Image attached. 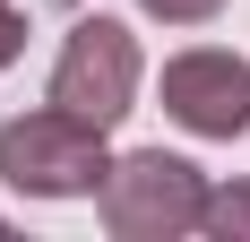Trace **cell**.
Listing matches in <instances>:
<instances>
[{
    "label": "cell",
    "mask_w": 250,
    "mask_h": 242,
    "mask_svg": "<svg viewBox=\"0 0 250 242\" xmlns=\"http://www.w3.org/2000/svg\"><path fill=\"white\" fill-rule=\"evenodd\" d=\"M207 191L216 182L190 156H173V147H129L104 173L95 217H104L112 242H181V234H207Z\"/></svg>",
    "instance_id": "obj_1"
},
{
    "label": "cell",
    "mask_w": 250,
    "mask_h": 242,
    "mask_svg": "<svg viewBox=\"0 0 250 242\" xmlns=\"http://www.w3.org/2000/svg\"><path fill=\"white\" fill-rule=\"evenodd\" d=\"M104 139L112 130L61 113V104L18 113V121H0V182L18 199H95L104 173H112V147Z\"/></svg>",
    "instance_id": "obj_2"
},
{
    "label": "cell",
    "mask_w": 250,
    "mask_h": 242,
    "mask_svg": "<svg viewBox=\"0 0 250 242\" xmlns=\"http://www.w3.org/2000/svg\"><path fill=\"white\" fill-rule=\"evenodd\" d=\"M138 78H147V61H138V35H129L121 18H78L69 35H61V61H52L43 104L95 121V130H121V121L138 113Z\"/></svg>",
    "instance_id": "obj_3"
},
{
    "label": "cell",
    "mask_w": 250,
    "mask_h": 242,
    "mask_svg": "<svg viewBox=\"0 0 250 242\" xmlns=\"http://www.w3.org/2000/svg\"><path fill=\"white\" fill-rule=\"evenodd\" d=\"M155 96H164V113L190 139H242L250 130V61L242 52H216V44H190V52L164 61Z\"/></svg>",
    "instance_id": "obj_4"
},
{
    "label": "cell",
    "mask_w": 250,
    "mask_h": 242,
    "mask_svg": "<svg viewBox=\"0 0 250 242\" xmlns=\"http://www.w3.org/2000/svg\"><path fill=\"white\" fill-rule=\"evenodd\" d=\"M207 234L250 242V173H242V182H225V191H207Z\"/></svg>",
    "instance_id": "obj_5"
},
{
    "label": "cell",
    "mask_w": 250,
    "mask_h": 242,
    "mask_svg": "<svg viewBox=\"0 0 250 242\" xmlns=\"http://www.w3.org/2000/svg\"><path fill=\"white\" fill-rule=\"evenodd\" d=\"M155 26H207V18H225V0H138Z\"/></svg>",
    "instance_id": "obj_6"
},
{
    "label": "cell",
    "mask_w": 250,
    "mask_h": 242,
    "mask_svg": "<svg viewBox=\"0 0 250 242\" xmlns=\"http://www.w3.org/2000/svg\"><path fill=\"white\" fill-rule=\"evenodd\" d=\"M18 52H26V9H18V0H0V70H9Z\"/></svg>",
    "instance_id": "obj_7"
}]
</instances>
